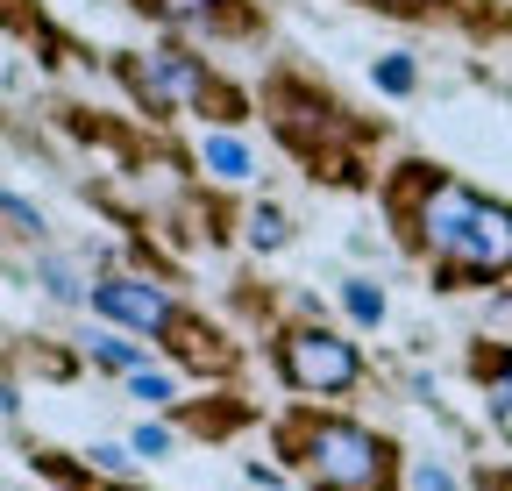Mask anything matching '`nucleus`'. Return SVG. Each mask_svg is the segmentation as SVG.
<instances>
[{
  "mask_svg": "<svg viewBox=\"0 0 512 491\" xmlns=\"http://www.w3.org/2000/svg\"><path fill=\"white\" fill-rule=\"evenodd\" d=\"M43 285H50V299H86V285L64 271V264H43Z\"/></svg>",
  "mask_w": 512,
  "mask_h": 491,
  "instance_id": "nucleus-12",
  "label": "nucleus"
},
{
  "mask_svg": "<svg viewBox=\"0 0 512 491\" xmlns=\"http://www.w3.org/2000/svg\"><path fill=\"white\" fill-rule=\"evenodd\" d=\"M171 22H192V29H214V0H157Z\"/></svg>",
  "mask_w": 512,
  "mask_h": 491,
  "instance_id": "nucleus-9",
  "label": "nucleus"
},
{
  "mask_svg": "<svg viewBox=\"0 0 512 491\" xmlns=\"http://www.w3.org/2000/svg\"><path fill=\"white\" fill-rule=\"evenodd\" d=\"M342 306H349L356 321H384V292H377V285H363V278H349V285H342Z\"/></svg>",
  "mask_w": 512,
  "mask_h": 491,
  "instance_id": "nucleus-6",
  "label": "nucleus"
},
{
  "mask_svg": "<svg viewBox=\"0 0 512 491\" xmlns=\"http://www.w3.org/2000/svg\"><path fill=\"white\" fill-rule=\"evenodd\" d=\"M420 228H427V242H434V257L463 264V271H477V278L512 271V207H491V200H477V193L441 186V193L427 200Z\"/></svg>",
  "mask_w": 512,
  "mask_h": 491,
  "instance_id": "nucleus-1",
  "label": "nucleus"
},
{
  "mask_svg": "<svg viewBox=\"0 0 512 491\" xmlns=\"http://www.w3.org/2000/svg\"><path fill=\"white\" fill-rule=\"evenodd\" d=\"M207 171H214V178H249V150H242L235 136H214V143H207Z\"/></svg>",
  "mask_w": 512,
  "mask_h": 491,
  "instance_id": "nucleus-5",
  "label": "nucleus"
},
{
  "mask_svg": "<svg viewBox=\"0 0 512 491\" xmlns=\"http://www.w3.org/2000/svg\"><path fill=\"white\" fill-rule=\"evenodd\" d=\"M413 484H420V491H456V477H448L441 463H420V470H413Z\"/></svg>",
  "mask_w": 512,
  "mask_h": 491,
  "instance_id": "nucleus-14",
  "label": "nucleus"
},
{
  "mask_svg": "<svg viewBox=\"0 0 512 491\" xmlns=\"http://www.w3.org/2000/svg\"><path fill=\"white\" fill-rule=\"evenodd\" d=\"M392 449H384L370 427H349V420H328V427H313V442H306V463L320 477V491H377L384 484V463Z\"/></svg>",
  "mask_w": 512,
  "mask_h": 491,
  "instance_id": "nucleus-2",
  "label": "nucleus"
},
{
  "mask_svg": "<svg viewBox=\"0 0 512 491\" xmlns=\"http://www.w3.org/2000/svg\"><path fill=\"white\" fill-rule=\"evenodd\" d=\"M136 456H171V427H136Z\"/></svg>",
  "mask_w": 512,
  "mask_h": 491,
  "instance_id": "nucleus-13",
  "label": "nucleus"
},
{
  "mask_svg": "<svg viewBox=\"0 0 512 491\" xmlns=\"http://www.w3.org/2000/svg\"><path fill=\"white\" fill-rule=\"evenodd\" d=\"M93 306L107 321H128V328H171V299L157 292V285H143V278H107V285H93Z\"/></svg>",
  "mask_w": 512,
  "mask_h": 491,
  "instance_id": "nucleus-4",
  "label": "nucleus"
},
{
  "mask_svg": "<svg viewBox=\"0 0 512 491\" xmlns=\"http://www.w3.org/2000/svg\"><path fill=\"white\" fill-rule=\"evenodd\" d=\"M0 214H15L22 228H43V221H36V207H29V200H15V193H0Z\"/></svg>",
  "mask_w": 512,
  "mask_h": 491,
  "instance_id": "nucleus-15",
  "label": "nucleus"
},
{
  "mask_svg": "<svg viewBox=\"0 0 512 491\" xmlns=\"http://www.w3.org/2000/svg\"><path fill=\"white\" fill-rule=\"evenodd\" d=\"M377 86H384V93H413V65H406V57H384V65H377Z\"/></svg>",
  "mask_w": 512,
  "mask_h": 491,
  "instance_id": "nucleus-11",
  "label": "nucleus"
},
{
  "mask_svg": "<svg viewBox=\"0 0 512 491\" xmlns=\"http://www.w3.org/2000/svg\"><path fill=\"white\" fill-rule=\"evenodd\" d=\"M285 378H292L299 392H349V385L363 378V363H356V349H349L342 335L306 328V335L285 342Z\"/></svg>",
  "mask_w": 512,
  "mask_h": 491,
  "instance_id": "nucleus-3",
  "label": "nucleus"
},
{
  "mask_svg": "<svg viewBox=\"0 0 512 491\" xmlns=\"http://www.w3.org/2000/svg\"><path fill=\"white\" fill-rule=\"evenodd\" d=\"M377 8H392V15H413V8H420V0H377Z\"/></svg>",
  "mask_w": 512,
  "mask_h": 491,
  "instance_id": "nucleus-16",
  "label": "nucleus"
},
{
  "mask_svg": "<svg viewBox=\"0 0 512 491\" xmlns=\"http://www.w3.org/2000/svg\"><path fill=\"white\" fill-rule=\"evenodd\" d=\"M93 356L107 363V371H136V363H143L136 349H128V342H114V335H100V342H93Z\"/></svg>",
  "mask_w": 512,
  "mask_h": 491,
  "instance_id": "nucleus-10",
  "label": "nucleus"
},
{
  "mask_svg": "<svg viewBox=\"0 0 512 491\" xmlns=\"http://www.w3.org/2000/svg\"><path fill=\"white\" fill-rule=\"evenodd\" d=\"M285 235H292V228H285L278 207H256V214H249V242H256V250H278Z\"/></svg>",
  "mask_w": 512,
  "mask_h": 491,
  "instance_id": "nucleus-7",
  "label": "nucleus"
},
{
  "mask_svg": "<svg viewBox=\"0 0 512 491\" xmlns=\"http://www.w3.org/2000/svg\"><path fill=\"white\" fill-rule=\"evenodd\" d=\"M128 392L150 399V406H164V399H171V378H164V371H150V363H136V371H128Z\"/></svg>",
  "mask_w": 512,
  "mask_h": 491,
  "instance_id": "nucleus-8",
  "label": "nucleus"
}]
</instances>
